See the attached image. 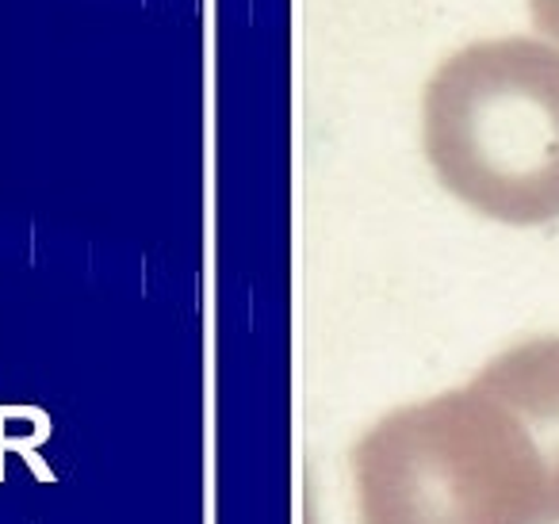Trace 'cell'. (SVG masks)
I'll return each instance as SVG.
<instances>
[{"mask_svg": "<svg viewBox=\"0 0 559 524\" xmlns=\"http://www.w3.org/2000/svg\"><path fill=\"white\" fill-rule=\"evenodd\" d=\"M528 9H533V20L548 39L559 43V0H528Z\"/></svg>", "mask_w": 559, "mask_h": 524, "instance_id": "obj_5", "label": "cell"}, {"mask_svg": "<svg viewBox=\"0 0 559 524\" xmlns=\"http://www.w3.org/2000/svg\"><path fill=\"white\" fill-rule=\"evenodd\" d=\"M357 486L365 524H559L533 432L479 379L383 417Z\"/></svg>", "mask_w": 559, "mask_h": 524, "instance_id": "obj_1", "label": "cell"}, {"mask_svg": "<svg viewBox=\"0 0 559 524\" xmlns=\"http://www.w3.org/2000/svg\"><path fill=\"white\" fill-rule=\"evenodd\" d=\"M43 440H50V432H32V437H9L4 432V425H0V478H4V452H24V460L32 463L35 478L39 483H55V471L47 467V463L35 455V448L43 444Z\"/></svg>", "mask_w": 559, "mask_h": 524, "instance_id": "obj_4", "label": "cell"}, {"mask_svg": "<svg viewBox=\"0 0 559 524\" xmlns=\"http://www.w3.org/2000/svg\"><path fill=\"white\" fill-rule=\"evenodd\" d=\"M421 142L437 180L506 226L559 218V50L483 39L456 50L421 96Z\"/></svg>", "mask_w": 559, "mask_h": 524, "instance_id": "obj_2", "label": "cell"}, {"mask_svg": "<svg viewBox=\"0 0 559 524\" xmlns=\"http://www.w3.org/2000/svg\"><path fill=\"white\" fill-rule=\"evenodd\" d=\"M475 379L487 383L533 432L551 478V501H556L559 521V337L521 341L495 356Z\"/></svg>", "mask_w": 559, "mask_h": 524, "instance_id": "obj_3", "label": "cell"}]
</instances>
